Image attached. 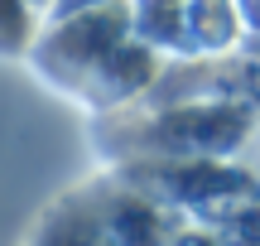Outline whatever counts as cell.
<instances>
[{"instance_id": "1", "label": "cell", "mask_w": 260, "mask_h": 246, "mask_svg": "<svg viewBox=\"0 0 260 246\" xmlns=\"http://www.w3.org/2000/svg\"><path fill=\"white\" fill-rule=\"evenodd\" d=\"M29 246H169V227L145 193H68Z\"/></svg>"}]
</instances>
